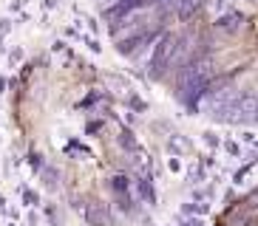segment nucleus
I'll list each match as a JSON object with an SVG mask.
<instances>
[{
  "label": "nucleus",
  "mask_w": 258,
  "mask_h": 226,
  "mask_svg": "<svg viewBox=\"0 0 258 226\" xmlns=\"http://www.w3.org/2000/svg\"><path fill=\"white\" fill-rule=\"evenodd\" d=\"M153 82L221 122H258V0H99Z\"/></svg>",
  "instance_id": "nucleus-1"
},
{
  "label": "nucleus",
  "mask_w": 258,
  "mask_h": 226,
  "mask_svg": "<svg viewBox=\"0 0 258 226\" xmlns=\"http://www.w3.org/2000/svg\"><path fill=\"white\" fill-rule=\"evenodd\" d=\"M216 226H258V187L224 203L216 215Z\"/></svg>",
  "instance_id": "nucleus-3"
},
{
  "label": "nucleus",
  "mask_w": 258,
  "mask_h": 226,
  "mask_svg": "<svg viewBox=\"0 0 258 226\" xmlns=\"http://www.w3.org/2000/svg\"><path fill=\"white\" fill-rule=\"evenodd\" d=\"M62 122L57 158L34 167L91 226H122L153 203L151 158L114 88L94 65L60 62Z\"/></svg>",
  "instance_id": "nucleus-2"
}]
</instances>
